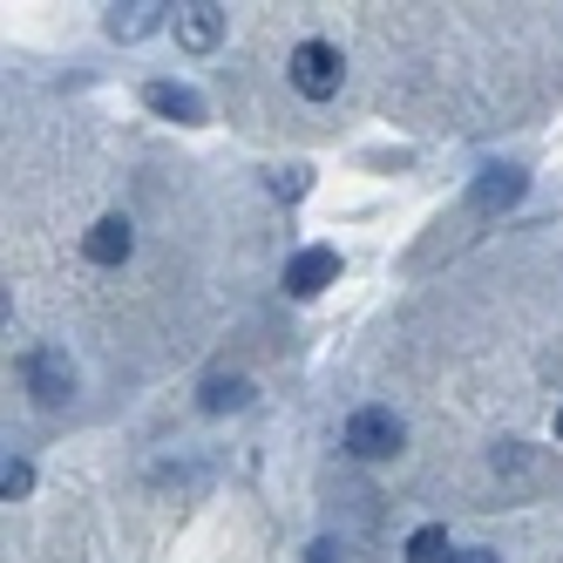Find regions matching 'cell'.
<instances>
[{
	"label": "cell",
	"instance_id": "cell-11",
	"mask_svg": "<svg viewBox=\"0 0 563 563\" xmlns=\"http://www.w3.org/2000/svg\"><path fill=\"white\" fill-rule=\"evenodd\" d=\"M245 400H252V380H238V374H231V380H224V374H218V380H205V408H211V415L245 408Z\"/></svg>",
	"mask_w": 563,
	"mask_h": 563
},
{
	"label": "cell",
	"instance_id": "cell-6",
	"mask_svg": "<svg viewBox=\"0 0 563 563\" xmlns=\"http://www.w3.org/2000/svg\"><path fill=\"white\" fill-rule=\"evenodd\" d=\"M82 252H89L96 265H123V258L136 252V231H130L123 218H102V224H89V238H82Z\"/></svg>",
	"mask_w": 563,
	"mask_h": 563
},
{
	"label": "cell",
	"instance_id": "cell-13",
	"mask_svg": "<svg viewBox=\"0 0 563 563\" xmlns=\"http://www.w3.org/2000/svg\"><path fill=\"white\" fill-rule=\"evenodd\" d=\"M0 489H8V503L27 496V489H34V468H27L21 455H8V468H0Z\"/></svg>",
	"mask_w": 563,
	"mask_h": 563
},
{
	"label": "cell",
	"instance_id": "cell-2",
	"mask_svg": "<svg viewBox=\"0 0 563 563\" xmlns=\"http://www.w3.org/2000/svg\"><path fill=\"white\" fill-rule=\"evenodd\" d=\"M400 441H408V428H400L394 408H360V415L346 421V449H353L360 462H387V455H400Z\"/></svg>",
	"mask_w": 563,
	"mask_h": 563
},
{
	"label": "cell",
	"instance_id": "cell-3",
	"mask_svg": "<svg viewBox=\"0 0 563 563\" xmlns=\"http://www.w3.org/2000/svg\"><path fill=\"white\" fill-rule=\"evenodd\" d=\"M333 278H340V252H333V245H306V252L286 265V292H292V299H319Z\"/></svg>",
	"mask_w": 563,
	"mask_h": 563
},
{
	"label": "cell",
	"instance_id": "cell-12",
	"mask_svg": "<svg viewBox=\"0 0 563 563\" xmlns=\"http://www.w3.org/2000/svg\"><path fill=\"white\" fill-rule=\"evenodd\" d=\"M306 190H312V170H306V164L272 170V197H286V205H292V197H306Z\"/></svg>",
	"mask_w": 563,
	"mask_h": 563
},
{
	"label": "cell",
	"instance_id": "cell-4",
	"mask_svg": "<svg viewBox=\"0 0 563 563\" xmlns=\"http://www.w3.org/2000/svg\"><path fill=\"white\" fill-rule=\"evenodd\" d=\"M27 394L42 400V408H62V400L75 394V367H68V353H55V346H42L27 360Z\"/></svg>",
	"mask_w": 563,
	"mask_h": 563
},
{
	"label": "cell",
	"instance_id": "cell-1",
	"mask_svg": "<svg viewBox=\"0 0 563 563\" xmlns=\"http://www.w3.org/2000/svg\"><path fill=\"white\" fill-rule=\"evenodd\" d=\"M340 75H346V62H340L333 42H299V48H292V89H299L306 102L340 96Z\"/></svg>",
	"mask_w": 563,
	"mask_h": 563
},
{
	"label": "cell",
	"instance_id": "cell-9",
	"mask_svg": "<svg viewBox=\"0 0 563 563\" xmlns=\"http://www.w3.org/2000/svg\"><path fill=\"white\" fill-rule=\"evenodd\" d=\"M522 197V170H482V184H475V211H509Z\"/></svg>",
	"mask_w": 563,
	"mask_h": 563
},
{
	"label": "cell",
	"instance_id": "cell-8",
	"mask_svg": "<svg viewBox=\"0 0 563 563\" xmlns=\"http://www.w3.org/2000/svg\"><path fill=\"white\" fill-rule=\"evenodd\" d=\"M164 14H177V8H164V0H130V8H109V34L115 42H143Z\"/></svg>",
	"mask_w": 563,
	"mask_h": 563
},
{
	"label": "cell",
	"instance_id": "cell-7",
	"mask_svg": "<svg viewBox=\"0 0 563 563\" xmlns=\"http://www.w3.org/2000/svg\"><path fill=\"white\" fill-rule=\"evenodd\" d=\"M143 102H150L156 115H170V123H205V96L184 89V82H150Z\"/></svg>",
	"mask_w": 563,
	"mask_h": 563
},
{
	"label": "cell",
	"instance_id": "cell-14",
	"mask_svg": "<svg viewBox=\"0 0 563 563\" xmlns=\"http://www.w3.org/2000/svg\"><path fill=\"white\" fill-rule=\"evenodd\" d=\"M455 563H503V556H489V550H462Z\"/></svg>",
	"mask_w": 563,
	"mask_h": 563
},
{
	"label": "cell",
	"instance_id": "cell-5",
	"mask_svg": "<svg viewBox=\"0 0 563 563\" xmlns=\"http://www.w3.org/2000/svg\"><path fill=\"white\" fill-rule=\"evenodd\" d=\"M218 34H224V8L218 0H190V8H177V42L184 48H218Z\"/></svg>",
	"mask_w": 563,
	"mask_h": 563
},
{
	"label": "cell",
	"instance_id": "cell-10",
	"mask_svg": "<svg viewBox=\"0 0 563 563\" xmlns=\"http://www.w3.org/2000/svg\"><path fill=\"white\" fill-rule=\"evenodd\" d=\"M408 563H455V543H449V530H441V522L415 530V537H408Z\"/></svg>",
	"mask_w": 563,
	"mask_h": 563
},
{
	"label": "cell",
	"instance_id": "cell-15",
	"mask_svg": "<svg viewBox=\"0 0 563 563\" xmlns=\"http://www.w3.org/2000/svg\"><path fill=\"white\" fill-rule=\"evenodd\" d=\"M556 441H563V408H556Z\"/></svg>",
	"mask_w": 563,
	"mask_h": 563
}]
</instances>
